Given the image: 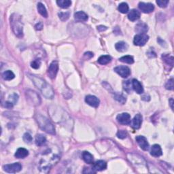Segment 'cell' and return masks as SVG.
<instances>
[{
    "label": "cell",
    "mask_w": 174,
    "mask_h": 174,
    "mask_svg": "<svg viewBox=\"0 0 174 174\" xmlns=\"http://www.w3.org/2000/svg\"><path fill=\"white\" fill-rule=\"evenodd\" d=\"M40 158L39 161V168L42 172L47 173L50 170L51 166L59 160L60 156L57 153H54L51 149H48L41 154Z\"/></svg>",
    "instance_id": "cell-1"
},
{
    "label": "cell",
    "mask_w": 174,
    "mask_h": 174,
    "mask_svg": "<svg viewBox=\"0 0 174 174\" xmlns=\"http://www.w3.org/2000/svg\"><path fill=\"white\" fill-rule=\"evenodd\" d=\"M28 76L29 78L32 80L36 87L40 90L46 99H53L54 95H55V92H54L53 88L47 84L45 80L41 79L40 77L36 76L31 74H28Z\"/></svg>",
    "instance_id": "cell-2"
},
{
    "label": "cell",
    "mask_w": 174,
    "mask_h": 174,
    "mask_svg": "<svg viewBox=\"0 0 174 174\" xmlns=\"http://www.w3.org/2000/svg\"><path fill=\"white\" fill-rule=\"evenodd\" d=\"M10 25L14 34L19 38L23 36V24L21 16L18 14H13L10 16Z\"/></svg>",
    "instance_id": "cell-3"
},
{
    "label": "cell",
    "mask_w": 174,
    "mask_h": 174,
    "mask_svg": "<svg viewBox=\"0 0 174 174\" xmlns=\"http://www.w3.org/2000/svg\"><path fill=\"white\" fill-rule=\"evenodd\" d=\"M36 118L39 124V126H40L41 129L44 130V131L52 135L55 134V127L53 126L52 122L49 121L47 118L41 116L40 114H38L37 115Z\"/></svg>",
    "instance_id": "cell-4"
},
{
    "label": "cell",
    "mask_w": 174,
    "mask_h": 174,
    "mask_svg": "<svg viewBox=\"0 0 174 174\" xmlns=\"http://www.w3.org/2000/svg\"><path fill=\"white\" fill-rule=\"evenodd\" d=\"M26 97L27 100L29 103L34 106H37L41 104V99L39 95L36 92L31 90H28L26 91Z\"/></svg>",
    "instance_id": "cell-5"
},
{
    "label": "cell",
    "mask_w": 174,
    "mask_h": 174,
    "mask_svg": "<svg viewBox=\"0 0 174 174\" xmlns=\"http://www.w3.org/2000/svg\"><path fill=\"white\" fill-rule=\"evenodd\" d=\"M149 40L148 36L146 34H138L134 37L133 43L135 46H143L146 44Z\"/></svg>",
    "instance_id": "cell-6"
},
{
    "label": "cell",
    "mask_w": 174,
    "mask_h": 174,
    "mask_svg": "<svg viewBox=\"0 0 174 174\" xmlns=\"http://www.w3.org/2000/svg\"><path fill=\"white\" fill-rule=\"evenodd\" d=\"M58 70V63L57 61H53L48 69V76L51 79H55Z\"/></svg>",
    "instance_id": "cell-7"
},
{
    "label": "cell",
    "mask_w": 174,
    "mask_h": 174,
    "mask_svg": "<svg viewBox=\"0 0 174 174\" xmlns=\"http://www.w3.org/2000/svg\"><path fill=\"white\" fill-rule=\"evenodd\" d=\"M22 169V166L20 163H14L10 165H6L4 166V170L6 172L10 173H14L20 171Z\"/></svg>",
    "instance_id": "cell-8"
},
{
    "label": "cell",
    "mask_w": 174,
    "mask_h": 174,
    "mask_svg": "<svg viewBox=\"0 0 174 174\" xmlns=\"http://www.w3.org/2000/svg\"><path fill=\"white\" fill-rule=\"evenodd\" d=\"M114 71L121 77L124 78L129 76L131 74V70L127 66H118L114 68Z\"/></svg>",
    "instance_id": "cell-9"
},
{
    "label": "cell",
    "mask_w": 174,
    "mask_h": 174,
    "mask_svg": "<svg viewBox=\"0 0 174 174\" xmlns=\"http://www.w3.org/2000/svg\"><path fill=\"white\" fill-rule=\"evenodd\" d=\"M135 140L137 141V143L138 144V145L140 146V148L143 150H148L149 149V144L148 141H147V139L144 136L139 135L137 136L135 138Z\"/></svg>",
    "instance_id": "cell-10"
},
{
    "label": "cell",
    "mask_w": 174,
    "mask_h": 174,
    "mask_svg": "<svg viewBox=\"0 0 174 174\" xmlns=\"http://www.w3.org/2000/svg\"><path fill=\"white\" fill-rule=\"evenodd\" d=\"M116 120L121 124H129L131 123V116L128 113H122L118 115Z\"/></svg>",
    "instance_id": "cell-11"
},
{
    "label": "cell",
    "mask_w": 174,
    "mask_h": 174,
    "mask_svg": "<svg viewBox=\"0 0 174 174\" xmlns=\"http://www.w3.org/2000/svg\"><path fill=\"white\" fill-rule=\"evenodd\" d=\"M85 101L87 104L93 107H97L99 105V99L94 95H87L85 97Z\"/></svg>",
    "instance_id": "cell-12"
},
{
    "label": "cell",
    "mask_w": 174,
    "mask_h": 174,
    "mask_svg": "<svg viewBox=\"0 0 174 174\" xmlns=\"http://www.w3.org/2000/svg\"><path fill=\"white\" fill-rule=\"evenodd\" d=\"M139 8L144 12V13H150L153 12L154 10V6L153 4L150 3H144V2H140L139 4Z\"/></svg>",
    "instance_id": "cell-13"
},
{
    "label": "cell",
    "mask_w": 174,
    "mask_h": 174,
    "mask_svg": "<svg viewBox=\"0 0 174 174\" xmlns=\"http://www.w3.org/2000/svg\"><path fill=\"white\" fill-rule=\"evenodd\" d=\"M142 119H143V118H142L141 114H136L133 119V121H132V127H133V128L135 129H138L140 128L142 123Z\"/></svg>",
    "instance_id": "cell-14"
},
{
    "label": "cell",
    "mask_w": 174,
    "mask_h": 174,
    "mask_svg": "<svg viewBox=\"0 0 174 174\" xmlns=\"http://www.w3.org/2000/svg\"><path fill=\"white\" fill-rule=\"evenodd\" d=\"M132 87H133V90L135 91L138 94H142L144 93L143 87L140 82H139L138 80L133 79L132 80Z\"/></svg>",
    "instance_id": "cell-15"
},
{
    "label": "cell",
    "mask_w": 174,
    "mask_h": 174,
    "mask_svg": "<svg viewBox=\"0 0 174 174\" xmlns=\"http://www.w3.org/2000/svg\"><path fill=\"white\" fill-rule=\"evenodd\" d=\"M150 154L152 156H154V157L161 156L163 154L162 149H161V146L158 145V144H154V145H153V147H152Z\"/></svg>",
    "instance_id": "cell-16"
},
{
    "label": "cell",
    "mask_w": 174,
    "mask_h": 174,
    "mask_svg": "<svg viewBox=\"0 0 174 174\" xmlns=\"http://www.w3.org/2000/svg\"><path fill=\"white\" fill-rule=\"evenodd\" d=\"M107 168V163L105 162L104 161H98L94 164L93 167V169L95 171H103Z\"/></svg>",
    "instance_id": "cell-17"
},
{
    "label": "cell",
    "mask_w": 174,
    "mask_h": 174,
    "mask_svg": "<svg viewBox=\"0 0 174 174\" xmlns=\"http://www.w3.org/2000/svg\"><path fill=\"white\" fill-rule=\"evenodd\" d=\"M74 19L78 22H85L88 20V16L85 12L79 11L74 14Z\"/></svg>",
    "instance_id": "cell-18"
},
{
    "label": "cell",
    "mask_w": 174,
    "mask_h": 174,
    "mask_svg": "<svg viewBox=\"0 0 174 174\" xmlns=\"http://www.w3.org/2000/svg\"><path fill=\"white\" fill-rule=\"evenodd\" d=\"M140 18V12L135 9L131 10L128 14V19L131 21H135Z\"/></svg>",
    "instance_id": "cell-19"
},
{
    "label": "cell",
    "mask_w": 174,
    "mask_h": 174,
    "mask_svg": "<svg viewBox=\"0 0 174 174\" xmlns=\"http://www.w3.org/2000/svg\"><path fill=\"white\" fill-rule=\"evenodd\" d=\"M29 155V152L27 149L24 148H20L16 150L14 156L17 158H24Z\"/></svg>",
    "instance_id": "cell-20"
},
{
    "label": "cell",
    "mask_w": 174,
    "mask_h": 174,
    "mask_svg": "<svg viewBox=\"0 0 174 174\" xmlns=\"http://www.w3.org/2000/svg\"><path fill=\"white\" fill-rule=\"evenodd\" d=\"M128 44L124 41H118L115 44V48L118 52H125L128 49Z\"/></svg>",
    "instance_id": "cell-21"
},
{
    "label": "cell",
    "mask_w": 174,
    "mask_h": 174,
    "mask_svg": "<svg viewBox=\"0 0 174 174\" xmlns=\"http://www.w3.org/2000/svg\"><path fill=\"white\" fill-rule=\"evenodd\" d=\"M135 31L139 33V34H145L148 31V26L145 23H140L136 25Z\"/></svg>",
    "instance_id": "cell-22"
},
{
    "label": "cell",
    "mask_w": 174,
    "mask_h": 174,
    "mask_svg": "<svg viewBox=\"0 0 174 174\" xmlns=\"http://www.w3.org/2000/svg\"><path fill=\"white\" fill-rule=\"evenodd\" d=\"M46 142V139L44 135L41 134H38L36 137V144L38 146L44 145Z\"/></svg>",
    "instance_id": "cell-23"
},
{
    "label": "cell",
    "mask_w": 174,
    "mask_h": 174,
    "mask_svg": "<svg viewBox=\"0 0 174 174\" xmlns=\"http://www.w3.org/2000/svg\"><path fill=\"white\" fill-rule=\"evenodd\" d=\"M82 156L83 160L87 163L91 164L93 163V156L90 153H89V152H83Z\"/></svg>",
    "instance_id": "cell-24"
},
{
    "label": "cell",
    "mask_w": 174,
    "mask_h": 174,
    "mask_svg": "<svg viewBox=\"0 0 174 174\" xmlns=\"http://www.w3.org/2000/svg\"><path fill=\"white\" fill-rule=\"evenodd\" d=\"M37 8H38V12L41 14V16H42L43 17H44V18H47L48 12H47V10H46V8L44 6V5L40 2V3L38 4V6H37Z\"/></svg>",
    "instance_id": "cell-25"
},
{
    "label": "cell",
    "mask_w": 174,
    "mask_h": 174,
    "mask_svg": "<svg viewBox=\"0 0 174 174\" xmlns=\"http://www.w3.org/2000/svg\"><path fill=\"white\" fill-rule=\"evenodd\" d=\"M57 4L61 8L67 9L71 6L72 1L70 0H58L57 1Z\"/></svg>",
    "instance_id": "cell-26"
},
{
    "label": "cell",
    "mask_w": 174,
    "mask_h": 174,
    "mask_svg": "<svg viewBox=\"0 0 174 174\" xmlns=\"http://www.w3.org/2000/svg\"><path fill=\"white\" fill-rule=\"evenodd\" d=\"M112 58L109 55H103L98 58V63L101 65H106L111 62Z\"/></svg>",
    "instance_id": "cell-27"
},
{
    "label": "cell",
    "mask_w": 174,
    "mask_h": 174,
    "mask_svg": "<svg viewBox=\"0 0 174 174\" xmlns=\"http://www.w3.org/2000/svg\"><path fill=\"white\" fill-rule=\"evenodd\" d=\"M2 77L5 80H11L15 77L14 73L10 70H7L2 73Z\"/></svg>",
    "instance_id": "cell-28"
},
{
    "label": "cell",
    "mask_w": 174,
    "mask_h": 174,
    "mask_svg": "<svg viewBox=\"0 0 174 174\" xmlns=\"http://www.w3.org/2000/svg\"><path fill=\"white\" fill-rule=\"evenodd\" d=\"M119 61H121V62L128 63V64H133L134 63V59L133 57L129 55H126L124 56V57H122L119 58Z\"/></svg>",
    "instance_id": "cell-29"
},
{
    "label": "cell",
    "mask_w": 174,
    "mask_h": 174,
    "mask_svg": "<svg viewBox=\"0 0 174 174\" xmlns=\"http://www.w3.org/2000/svg\"><path fill=\"white\" fill-rule=\"evenodd\" d=\"M118 10L122 14H126L129 11V6L125 2H122L118 6Z\"/></svg>",
    "instance_id": "cell-30"
},
{
    "label": "cell",
    "mask_w": 174,
    "mask_h": 174,
    "mask_svg": "<svg viewBox=\"0 0 174 174\" xmlns=\"http://www.w3.org/2000/svg\"><path fill=\"white\" fill-rule=\"evenodd\" d=\"M163 60L167 65H170L173 66V57L172 56H170L169 55H164L162 56Z\"/></svg>",
    "instance_id": "cell-31"
},
{
    "label": "cell",
    "mask_w": 174,
    "mask_h": 174,
    "mask_svg": "<svg viewBox=\"0 0 174 174\" xmlns=\"http://www.w3.org/2000/svg\"><path fill=\"white\" fill-rule=\"evenodd\" d=\"M58 17L62 21H67L70 17V12H60V13H58Z\"/></svg>",
    "instance_id": "cell-32"
},
{
    "label": "cell",
    "mask_w": 174,
    "mask_h": 174,
    "mask_svg": "<svg viewBox=\"0 0 174 174\" xmlns=\"http://www.w3.org/2000/svg\"><path fill=\"white\" fill-rule=\"evenodd\" d=\"M165 88L166 89L170 90H173L174 88V84H173V79L171 78V79L169 80L167 83L165 84Z\"/></svg>",
    "instance_id": "cell-33"
},
{
    "label": "cell",
    "mask_w": 174,
    "mask_h": 174,
    "mask_svg": "<svg viewBox=\"0 0 174 174\" xmlns=\"http://www.w3.org/2000/svg\"><path fill=\"white\" fill-rule=\"evenodd\" d=\"M40 65H41V60L40 59L34 60L31 63V67L33 68V69H38V68H40Z\"/></svg>",
    "instance_id": "cell-34"
},
{
    "label": "cell",
    "mask_w": 174,
    "mask_h": 174,
    "mask_svg": "<svg viewBox=\"0 0 174 174\" xmlns=\"http://www.w3.org/2000/svg\"><path fill=\"white\" fill-rule=\"evenodd\" d=\"M156 4L161 8H166L167 6V4H169V1L168 0H157Z\"/></svg>",
    "instance_id": "cell-35"
},
{
    "label": "cell",
    "mask_w": 174,
    "mask_h": 174,
    "mask_svg": "<svg viewBox=\"0 0 174 174\" xmlns=\"http://www.w3.org/2000/svg\"><path fill=\"white\" fill-rule=\"evenodd\" d=\"M23 140L24 142H26V143H31V141H32L33 140V138H32V137H31V135L30 134H29V133H24V135H23Z\"/></svg>",
    "instance_id": "cell-36"
},
{
    "label": "cell",
    "mask_w": 174,
    "mask_h": 174,
    "mask_svg": "<svg viewBox=\"0 0 174 174\" xmlns=\"http://www.w3.org/2000/svg\"><path fill=\"white\" fill-rule=\"evenodd\" d=\"M116 135L118 138L120 139H124L127 138V131H124V130H121V131H118Z\"/></svg>",
    "instance_id": "cell-37"
},
{
    "label": "cell",
    "mask_w": 174,
    "mask_h": 174,
    "mask_svg": "<svg viewBox=\"0 0 174 174\" xmlns=\"http://www.w3.org/2000/svg\"><path fill=\"white\" fill-rule=\"evenodd\" d=\"M13 105H14L13 103L11 102V101H8L5 102L4 106L6 107H7V108H12V107H13Z\"/></svg>",
    "instance_id": "cell-38"
},
{
    "label": "cell",
    "mask_w": 174,
    "mask_h": 174,
    "mask_svg": "<svg viewBox=\"0 0 174 174\" xmlns=\"http://www.w3.org/2000/svg\"><path fill=\"white\" fill-rule=\"evenodd\" d=\"M93 57V53L91 52H87L84 54V57L87 58V59L91 58Z\"/></svg>",
    "instance_id": "cell-39"
},
{
    "label": "cell",
    "mask_w": 174,
    "mask_h": 174,
    "mask_svg": "<svg viewBox=\"0 0 174 174\" xmlns=\"http://www.w3.org/2000/svg\"><path fill=\"white\" fill-rule=\"evenodd\" d=\"M43 28V24L41 23H37L36 24V26H35V29H36V30H38V31H40V30H41Z\"/></svg>",
    "instance_id": "cell-40"
},
{
    "label": "cell",
    "mask_w": 174,
    "mask_h": 174,
    "mask_svg": "<svg viewBox=\"0 0 174 174\" xmlns=\"http://www.w3.org/2000/svg\"><path fill=\"white\" fill-rule=\"evenodd\" d=\"M130 81H127L124 83V84H125V87H130V83H129ZM124 89H125L127 92L129 93L130 91H131V88L130 87H125V88H124Z\"/></svg>",
    "instance_id": "cell-41"
},
{
    "label": "cell",
    "mask_w": 174,
    "mask_h": 174,
    "mask_svg": "<svg viewBox=\"0 0 174 174\" xmlns=\"http://www.w3.org/2000/svg\"><path fill=\"white\" fill-rule=\"evenodd\" d=\"M107 29V27L105 26L104 25H100V26H98L97 27V30L99 31H104Z\"/></svg>",
    "instance_id": "cell-42"
},
{
    "label": "cell",
    "mask_w": 174,
    "mask_h": 174,
    "mask_svg": "<svg viewBox=\"0 0 174 174\" xmlns=\"http://www.w3.org/2000/svg\"><path fill=\"white\" fill-rule=\"evenodd\" d=\"M170 105H171V109L173 110V99H171L170 100Z\"/></svg>",
    "instance_id": "cell-43"
}]
</instances>
